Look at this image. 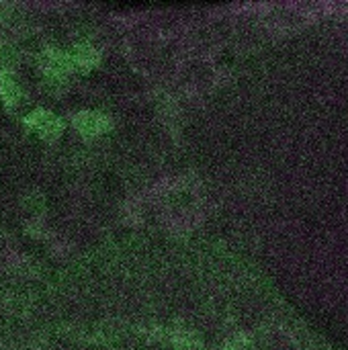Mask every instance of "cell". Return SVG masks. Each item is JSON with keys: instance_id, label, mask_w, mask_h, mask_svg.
Instances as JSON below:
<instances>
[{"instance_id": "6da1fadb", "label": "cell", "mask_w": 348, "mask_h": 350, "mask_svg": "<svg viewBox=\"0 0 348 350\" xmlns=\"http://www.w3.org/2000/svg\"><path fill=\"white\" fill-rule=\"evenodd\" d=\"M25 125L45 139L57 137L64 129L62 119L57 115H53L51 111H45V109H35L33 113H29L25 119Z\"/></svg>"}, {"instance_id": "5b68a950", "label": "cell", "mask_w": 348, "mask_h": 350, "mask_svg": "<svg viewBox=\"0 0 348 350\" xmlns=\"http://www.w3.org/2000/svg\"><path fill=\"white\" fill-rule=\"evenodd\" d=\"M101 62V53L92 47V45H76L74 53H72V64L82 68V70H90Z\"/></svg>"}, {"instance_id": "3957f363", "label": "cell", "mask_w": 348, "mask_h": 350, "mask_svg": "<svg viewBox=\"0 0 348 350\" xmlns=\"http://www.w3.org/2000/svg\"><path fill=\"white\" fill-rule=\"evenodd\" d=\"M41 68H43V72H45V76L47 78H51V80H64L66 78V74L72 70V57L70 55H66V53H62V51H57V49H47L45 53H43V57H41Z\"/></svg>"}, {"instance_id": "7a4b0ae2", "label": "cell", "mask_w": 348, "mask_h": 350, "mask_svg": "<svg viewBox=\"0 0 348 350\" xmlns=\"http://www.w3.org/2000/svg\"><path fill=\"white\" fill-rule=\"evenodd\" d=\"M74 127L84 137H96L111 129V119L101 111H80L74 115Z\"/></svg>"}, {"instance_id": "277c9868", "label": "cell", "mask_w": 348, "mask_h": 350, "mask_svg": "<svg viewBox=\"0 0 348 350\" xmlns=\"http://www.w3.org/2000/svg\"><path fill=\"white\" fill-rule=\"evenodd\" d=\"M0 98L8 107H16L23 98V90L10 70H0Z\"/></svg>"}, {"instance_id": "8992f818", "label": "cell", "mask_w": 348, "mask_h": 350, "mask_svg": "<svg viewBox=\"0 0 348 350\" xmlns=\"http://www.w3.org/2000/svg\"><path fill=\"white\" fill-rule=\"evenodd\" d=\"M12 62H14V49L6 43H0V70H8Z\"/></svg>"}]
</instances>
